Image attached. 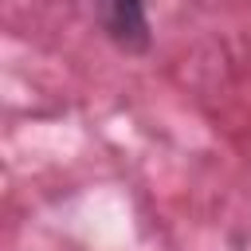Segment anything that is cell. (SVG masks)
Listing matches in <instances>:
<instances>
[{
	"instance_id": "obj_1",
	"label": "cell",
	"mask_w": 251,
	"mask_h": 251,
	"mask_svg": "<svg viewBox=\"0 0 251 251\" xmlns=\"http://www.w3.org/2000/svg\"><path fill=\"white\" fill-rule=\"evenodd\" d=\"M90 12L102 27V35L126 51V55H145L149 43H153V31H149V12H145V0H90Z\"/></svg>"
}]
</instances>
